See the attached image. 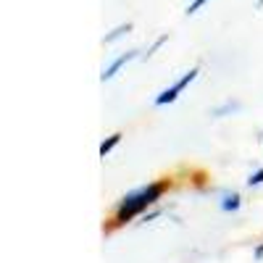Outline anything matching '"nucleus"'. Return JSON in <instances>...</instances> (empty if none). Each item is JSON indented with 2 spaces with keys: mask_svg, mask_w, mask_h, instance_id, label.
Here are the masks:
<instances>
[{
  "mask_svg": "<svg viewBox=\"0 0 263 263\" xmlns=\"http://www.w3.org/2000/svg\"><path fill=\"white\" fill-rule=\"evenodd\" d=\"M168 187H171L168 179H158V182H150V184H145V187H140V190H135V192L124 195V197H121V203H119L116 211H114L111 229H119V227L129 224L135 216H140V213L147 211L150 205H156Z\"/></svg>",
  "mask_w": 263,
  "mask_h": 263,
  "instance_id": "obj_1",
  "label": "nucleus"
},
{
  "mask_svg": "<svg viewBox=\"0 0 263 263\" xmlns=\"http://www.w3.org/2000/svg\"><path fill=\"white\" fill-rule=\"evenodd\" d=\"M197 74H200V69H190V71H187L179 82H174V84L168 87V90H163V92L156 98V105H168V103H174V100H177V98H179V95L187 90V87H190V84L197 79Z\"/></svg>",
  "mask_w": 263,
  "mask_h": 263,
  "instance_id": "obj_2",
  "label": "nucleus"
},
{
  "mask_svg": "<svg viewBox=\"0 0 263 263\" xmlns=\"http://www.w3.org/2000/svg\"><path fill=\"white\" fill-rule=\"evenodd\" d=\"M132 58H137V50H129V53H124V55H119L111 66H108V69H103V74H100V82H108V79H114L124 66L132 61Z\"/></svg>",
  "mask_w": 263,
  "mask_h": 263,
  "instance_id": "obj_3",
  "label": "nucleus"
},
{
  "mask_svg": "<svg viewBox=\"0 0 263 263\" xmlns=\"http://www.w3.org/2000/svg\"><path fill=\"white\" fill-rule=\"evenodd\" d=\"M129 32H132V24L126 21V24H119L114 32H108V34L103 37V42H105V45H111V42H116L119 37H124V34H129Z\"/></svg>",
  "mask_w": 263,
  "mask_h": 263,
  "instance_id": "obj_4",
  "label": "nucleus"
},
{
  "mask_svg": "<svg viewBox=\"0 0 263 263\" xmlns=\"http://www.w3.org/2000/svg\"><path fill=\"white\" fill-rule=\"evenodd\" d=\"M121 137H124L121 132H116V135H111V137H108V140H103V145H100V156L105 158L108 153H111V150H114V147H116V145L121 142Z\"/></svg>",
  "mask_w": 263,
  "mask_h": 263,
  "instance_id": "obj_5",
  "label": "nucleus"
},
{
  "mask_svg": "<svg viewBox=\"0 0 263 263\" xmlns=\"http://www.w3.org/2000/svg\"><path fill=\"white\" fill-rule=\"evenodd\" d=\"M239 208V195L237 192H232V195H224V200H221V211H237Z\"/></svg>",
  "mask_w": 263,
  "mask_h": 263,
  "instance_id": "obj_6",
  "label": "nucleus"
},
{
  "mask_svg": "<svg viewBox=\"0 0 263 263\" xmlns=\"http://www.w3.org/2000/svg\"><path fill=\"white\" fill-rule=\"evenodd\" d=\"M205 3H211V0H192V3L187 6V11H184V13H187V16H192V13H197V11H200Z\"/></svg>",
  "mask_w": 263,
  "mask_h": 263,
  "instance_id": "obj_7",
  "label": "nucleus"
},
{
  "mask_svg": "<svg viewBox=\"0 0 263 263\" xmlns=\"http://www.w3.org/2000/svg\"><path fill=\"white\" fill-rule=\"evenodd\" d=\"M237 108H239V103H227V105H221V108H216L213 116H224V114H229V111H237Z\"/></svg>",
  "mask_w": 263,
  "mask_h": 263,
  "instance_id": "obj_8",
  "label": "nucleus"
},
{
  "mask_svg": "<svg viewBox=\"0 0 263 263\" xmlns=\"http://www.w3.org/2000/svg\"><path fill=\"white\" fill-rule=\"evenodd\" d=\"M248 184H250V187H258V184H263V168H258L255 174H250Z\"/></svg>",
  "mask_w": 263,
  "mask_h": 263,
  "instance_id": "obj_9",
  "label": "nucleus"
},
{
  "mask_svg": "<svg viewBox=\"0 0 263 263\" xmlns=\"http://www.w3.org/2000/svg\"><path fill=\"white\" fill-rule=\"evenodd\" d=\"M166 40H168V34H163V37H158V40H156V42H153V45H150V50L145 53V58H150L153 53H156V50H158V48L163 45V42H166Z\"/></svg>",
  "mask_w": 263,
  "mask_h": 263,
  "instance_id": "obj_10",
  "label": "nucleus"
},
{
  "mask_svg": "<svg viewBox=\"0 0 263 263\" xmlns=\"http://www.w3.org/2000/svg\"><path fill=\"white\" fill-rule=\"evenodd\" d=\"M260 258H263V245L255 248V260H260Z\"/></svg>",
  "mask_w": 263,
  "mask_h": 263,
  "instance_id": "obj_11",
  "label": "nucleus"
},
{
  "mask_svg": "<svg viewBox=\"0 0 263 263\" xmlns=\"http://www.w3.org/2000/svg\"><path fill=\"white\" fill-rule=\"evenodd\" d=\"M255 8H263V0H258V3H255Z\"/></svg>",
  "mask_w": 263,
  "mask_h": 263,
  "instance_id": "obj_12",
  "label": "nucleus"
}]
</instances>
